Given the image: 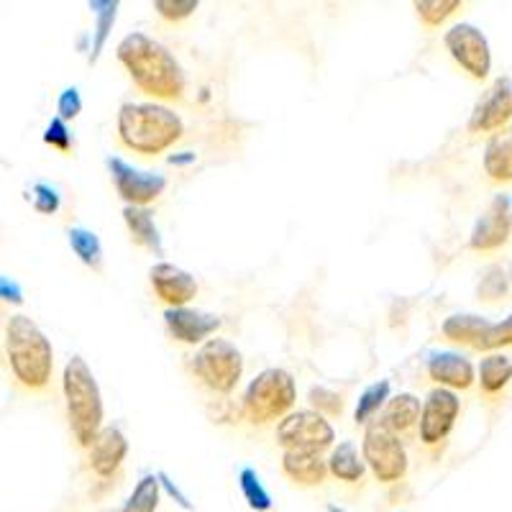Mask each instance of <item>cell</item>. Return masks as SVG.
I'll use <instances>...</instances> for the list:
<instances>
[{"mask_svg": "<svg viewBox=\"0 0 512 512\" xmlns=\"http://www.w3.org/2000/svg\"><path fill=\"white\" fill-rule=\"evenodd\" d=\"M31 195H34V198H31L34 210L44 213V216H54L59 210V205H62L57 187L47 185V182H36V185L31 187Z\"/></svg>", "mask_w": 512, "mask_h": 512, "instance_id": "obj_36", "label": "cell"}, {"mask_svg": "<svg viewBox=\"0 0 512 512\" xmlns=\"http://www.w3.org/2000/svg\"><path fill=\"white\" fill-rule=\"evenodd\" d=\"M123 223H126L128 233H131V241H134L136 246L152 251V254L157 256H164L162 236H159V228L157 223H154L152 210L126 205V208H123Z\"/></svg>", "mask_w": 512, "mask_h": 512, "instance_id": "obj_22", "label": "cell"}, {"mask_svg": "<svg viewBox=\"0 0 512 512\" xmlns=\"http://www.w3.org/2000/svg\"><path fill=\"white\" fill-rule=\"evenodd\" d=\"M80 113H82L80 90H77V88L62 90V93H59V98H57V118H62V121L67 123V121H75Z\"/></svg>", "mask_w": 512, "mask_h": 512, "instance_id": "obj_37", "label": "cell"}, {"mask_svg": "<svg viewBox=\"0 0 512 512\" xmlns=\"http://www.w3.org/2000/svg\"><path fill=\"white\" fill-rule=\"evenodd\" d=\"M507 346H512V313L505 320H500V323H489V328L479 338V344L474 346V351L495 354V351L507 349Z\"/></svg>", "mask_w": 512, "mask_h": 512, "instance_id": "obj_33", "label": "cell"}, {"mask_svg": "<svg viewBox=\"0 0 512 512\" xmlns=\"http://www.w3.org/2000/svg\"><path fill=\"white\" fill-rule=\"evenodd\" d=\"M6 359L13 379L24 390H49L54 377V349L47 333L29 315L16 313L6 323Z\"/></svg>", "mask_w": 512, "mask_h": 512, "instance_id": "obj_3", "label": "cell"}, {"mask_svg": "<svg viewBox=\"0 0 512 512\" xmlns=\"http://www.w3.org/2000/svg\"><path fill=\"white\" fill-rule=\"evenodd\" d=\"M62 392L72 438H75L77 446L88 451L93 446L95 436L103 431L105 405L98 379H95L93 369L88 367V361L82 359V356H72L64 364Z\"/></svg>", "mask_w": 512, "mask_h": 512, "instance_id": "obj_4", "label": "cell"}, {"mask_svg": "<svg viewBox=\"0 0 512 512\" xmlns=\"http://www.w3.org/2000/svg\"><path fill=\"white\" fill-rule=\"evenodd\" d=\"M159 500H162V482L159 474H144L136 482L134 492L123 502L121 512H157Z\"/></svg>", "mask_w": 512, "mask_h": 512, "instance_id": "obj_27", "label": "cell"}, {"mask_svg": "<svg viewBox=\"0 0 512 512\" xmlns=\"http://www.w3.org/2000/svg\"><path fill=\"white\" fill-rule=\"evenodd\" d=\"M461 415V400L456 392L433 387L423 400L418 423V441L431 451H441L448 436L454 433L456 420Z\"/></svg>", "mask_w": 512, "mask_h": 512, "instance_id": "obj_10", "label": "cell"}, {"mask_svg": "<svg viewBox=\"0 0 512 512\" xmlns=\"http://www.w3.org/2000/svg\"><path fill=\"white\" fill-rule=\"evenodd\" d=\"M128 456V438L116 425H103L88 448V466L98 479H113Z\"/></svg>", "mask_w": 512, "mask_h": 512, "instance_id": "obj_17", "label": "cell"}, {"mask_svg": "<svg viewBox=\"0 0 512 512\" xmlns=\"http://www.w3.org/2000/svg\"><path fill=\"white\" fill-rule=\"evenodd\" d=\"M512 233V213H510V198L507 195H495L484 208L482 216L474 223L472 233H469V249L474 254H495V251L505 249Z\"/></svg>", "mask_w": 512, "mask_h": 512, "instance_id": "obj_13", "label": "cell"}, {"mask_svg": "<svg viewBox=\"0 0 512 512\" xmlns=\"http://www.w3.org/2000/svg\"><path fill=\"white\" fill-rule=\"evenodd\" d=\"M185 136L180 113L162 103H123L116 116V141L136 157L167 154Z\"/></svg>", "mask_w": 512, "mask_h": 512, "instance_id": "obj_2", "label": "cell"}, {"mask_svg": "<svg viewBox=\"0 0 512 512\" xmlns=\"http://www.w3.org/2000/svg\"><path fill=\"white\" fill-rule=\"evenodd\" d=\"M420 408H423V405H420V400L413 392H400V395L387 400L382 415H379V423L387 425L395 436H400L402 441H405V438H410L413 433L418 436Z\"/></svg>", "mask_w": 512, "mask_h": 512, "instance_id": "obj_19", "label": "cell"}, {"mask_svg": "<svg viewBox=\"0 0 512 512\" xmlns=\"http://www.w3.org/2000/svg\"><path fill=\"white\" fill-rule=\"evenodd\" d=\"M164 326L169 336L187 346H203L210 336L223 326V320L213 313L198 308H167L164 310Z\"/></svg>", "mask_w": 512, "mask_h": 512, "instance_id": "obj_15", "label": "cell"}, {"mask_svg": "<svg viewBox=\"0 0 512 512\" xmlns=\"http://www.w3.org/2000/svg\"><path fill=\"white\" fill-rule=\"evenodd\" d=\"M512 382V359L502 351L484 354L477 367V384L479 395L487 400H497Z\"/></svg>", "mask_w": 512, "mask_h": 512, "instance_id": "obj_21", "label": "cell"}, {"mask_svg": "<svg viewBox=\"0 0 512 512\" xmlns=\"http://www.w3.org/2000/svg\"><path fill=\"white\" fill-rule=\"evenodd\" d=\"M90 8H93L95 18H98V24H95L93 31V54H90V64H95L100 59V52L105 49V41L111 36L121 3H118V0H93Z\"/></svg>", "mask_w": 512, "mask_h": 512, "instance_id": "obj_28", "label": "cell"}, {"mask_svg": "<svg viewBox=\"0 0 512 512\" xmlns=\"http://www.w3.org/2000/svg\"><path fill=\"white\" fill-rule=\"evenodd\" d=\"M482 169L489 182L510 185L512 182V126L492 134L484 144Z\"/></svg>", "mask_w": 512, "mask_h": 512, "instance_id": "obj_18", "label": "cell"}, {"mask_svg": "<svg viewBox=\"0 0 512 512\" xmlns=\"http://www.w3.org/2000/svg\"><path fill=\"white\" fill-rule=\"evenodd\" d=\"M510 213H512V198H510Z\"/></svg>", "mask_w": 512, "mask_h": 512, "instance_id": "obj_42", "label": "cell"}, {"mask_svg": "<svg viewBox=\"0 0 512 512\" xmlns=\"http://www.w3.org/2000/svg\"><path fill=\"white\" fill-rule=\"evenodd\" d=\"M116 59L123 64L139 93L154 103H175L187 90V77L177 57L152 36L134 31L123 36L116 47Z\"/></svg>", "mask_w": 512, "mask_h": 512, "instance_id": "obj_1", "label": "cell"}, {"mask_svg": "<svg viewBox=\"0 0 512 512\" xmlns=\"http://www.w3.org/2000/svg\"><path fill=\"white\" fill-rule=\"evenodd\" d=\"M297 387L287 369L269 367L256 374L241 397V413L251 425L280 423L295 410Z\"/></svg>", "mask_w": 512, "mask_h": 512, "instance_id": "obj_5", "label": "cell"}, {"mask_svg": "<svg viewBox=\"0 0 512 512\" xmlns=\"http://www.w3.org/2000/svg\"><path fill=\"white\" fill-rule=\"evenodd\" d=\"M154 11L162 18L164 24H182L200 8L198 0H154Z\"/></svg>", "mask_w": 512, "mask_h": 512, "instance_id": "obj_34", "label": "cell"}, {"mask_svg": "<svg viewBox=\"0 0 512 512\" xmlns=\"http://www.w3.org/2000/svg\"><path fill=\"white\" fill-rule=\"evenodd\" d=\"M425 372L436 387L451 392H466L477 384V367L459 351H436L428 356Z\"/></svg>", "mask_w": 512, "mask_h": 512, "instance_id": "obj_16", "label": "cell"}, {"mask_svg": "<svg viewBox=\"0 0 512 512\" xmlns=\"http://www.w3.org/2000/svg\"><path fill=\"white\" fill-rule=\"evenodd\" d=\"M0 300L11 305H24V290H21L18 282L8 280V277H0Z\"/></svg>", "mask_w": 512, "mask_h": 512, "instance_id": "obj_38", "label": "cell"}, {"mask_svg": "<svg viewBox=\"0 0 512 512\" xmlns=\"http://www.w3.org/2000/svg\"><path fill=\"white\" fill-rule=\"evenodd\" d=\"M192 372L216 395H231L244 374V356L228 338H210L195 351Z\"/></svg>", "mask_w": 512, "mask_h": 512, "instance_id": "obj_7", "label": "cell"}, {"mask_svg": "<svg viewBox=\"0 0 512 512\" xmlns=\"http://www.w3.org/2000/svg\"><path fill=\"white\" fill-rule=\"evenodd\" d=\"M308 402L310 410H315L326 420L341 418V413H344V395H338L336 390H328V387H318V384L310 387Z\"/></svg>", "mask_w": 512, "mask_h": 512, "instance_id": "obj_32", "label": "cell"}, {"mask_svg": "<svg viewBox=\"0 0 512 512\" xmlns=\"http://www.w3.org/2000/svg\"><path fill=\"white\" fill-rule=\"evenodd\" d=\"M364 474H367V464H364L354 443L344 441L331 448V454H328V477L344 484H361L364 482Z\"/></svg>", "mask_w": 512, "mask_h": 512, "instance_id": "obj_23", "label": "cell"}, {"mask_svg": "<svg viewBox=\"0 0 512 512\" xmlns=\"http://www.w3.org/2000/svg\"><path fill=\"white\" fill-rule=\"evenodd\" d=\"M512 123V80L510 77H497L492 85L482 93V98L474 103L466 131L472 136H492Z\"/></svg>", "mask_w": 512, "mask_h": 512, "instance_id": "obj_12", "label": "cell"}, {"mask_svg": "<svg viewBox=\"0 0 512 512\" xmlns=\"http://www.w3.org/2000/svg\"><path fill=\"white\" fill-rule=\"evenodd\" d=\"M489 323H492V320L482 318V315L456 313V315H448V318L443 320L441 333L446 341H451V344L474 349V346L479 344V338H482L484 331L489 328Z\"/></svg>", "mask_w": 512, "mask_h": 512, "instance_id": "obj_24", "label": "cell"}, {"mask_svg": "<svg viewBox=\"0 0 512 512\" xmlns=\"http://www.w3.org/2000/svg\"><path fill=\"white\" fill-rule=\"evenodd\" d=\"M149 282L159 303L167 308H187L198 297V280L172 262H157L149 269Z\"/></svg>", "mask_w": 512, "mask_h": 512, "instance_id": "obj_14", "label": "cell"}, {"mask_svg": "<svg viewBox=\"0 0 512 512\" xmlns=\"http://www.w3.org/2000/svg\"><path fill=\"white\" fill-rule=\"evenodd\" d=\"M159 482H162V487L164 489H167V492H169V495H172V497H175V500L177 502H180V505L182 507H185V510H192V505H190V502H187V497L185 495H182V492H180V489H177L175 487V482H169V477H167V474H159Z\"/></svg>", "mask_w": 512, "mask_h": 512, "instance_id": "obj_39", "label": "cell"}, {"mask_svg": "<svg viewBox=\"0 0 512 512\" xmlns=\"http://www.w3.org/2000/svg\"><path fill=\"white\" fill-rule=\"evenodd\" d=\"M108 169H111V180L118 198L126 205H134V208H149L167 190V177L136 169L134 164H128L121 157H108Z\"/></svg>", "mask_w": 512, "mask_h": 512, "instance_id": "obj_11", "label": "cell"}, {"mask_svg": "<svg viewBox=\"0 0 512 512\" xmlns=\"http://www.w3.org/2000/svg\"><path fill=\"white\" fill-rule=\"evenodd\" d=\"M282 474L297 487H320L328 479V459L323 454L282 451Z\"/></svg>", "mask_w": 512, "mask_h": 512, "instance_id": "obj_20", "label": "cell"}, {"mask_svg": "<svg viewBox=\"0 0 512 512\" xmlns=\"http://www.w3.org/2000/svg\"><path fill=\"white\" fill-rule=\"evenodd\" d=\"M67 239H70L72 251H75L77 259H80L85 267L93 269V272H103V244H100V239L90 231V228H70V231H67Z\"/></svg>", "mask_w": 512, "mask_h": 512, "instance_id": "obj_26", "label": "cell"}, {"mask_svg": "<svg viewBox=\"0 0 512 512\" xmlns=\"http://www.w3.org/2000/svg\"><path fill=\"white\" fill-rule=\"evenodd\" d=\"M361 459H364V464H367V469L379 484L392 487V484H400L402 479L408 477L410 461L405 441L395 436L387 425L379 423V418L364 428Z\"/></svg>", "mask_w": 512, "mask_h": 512, "instance_id": "obj_6", "label": "cell"}, {"mask_svg": "<svg viewBox=\"0 0 512 512\" xmlns=\"http://www.w3.org/2000/svg\"><path fill=\"white\" fill-rule=\"evenodd\" d=\"M0 361H3V344H0Z\"/></svg>", "mask_w": 512, "mask_h": 512, "instance_id": "obj_41", "label": "cell"}, {"mask_svg": "<svg viewBox=\"0 0 512 512\" xmlns=\"http://www.w3.org/2000/svg\"><path fill=\"white\" fill-rule=\"evenodd\" d=\"M282 451H297V454H326L336 441L331 420L318 415L315 410H292L287 418L277 423L274 433Z\"/></svg>", "mask_w": 512, "mask_h": 512, "instance_id": "obj_8", "label": "cell"}, {"mask_svg": "<svg viewBox=\"0 0 512 512\" xmlns=\"http://www.w3.org/2000/svg\"><path fill=\"white\" fill-rule=\"evenodd\" d=\"M413 8L425 29H441L448 18L464 8V3L461 0H415Z\"/></svg>", "mask_w": 512, "mask_h": 512, "instance_id": "obj_29", "label": "cell"}, {"mask_svg": "<svg viewBox=\"0 0 512 512\" xmlns=\"http://www.w3.org/2000/svg\"><path fill=\"white\" fill-rule=\"evenodd\" d=\"M443 47L451 54L454 64L472 80L484 82L492 72V49L482 29L474 24H454L443 34Z\"/></svg>", "mask_w": 512, "mask_h": 512, "instance_id": "obj_9", "label": "cell"}, {"mask_svg": "<svg viewBox=\"0 0 512 512\" xmlns=\"http://www.w3.org/2000/svg\"><path fill=\"white\" fill-rule=\"evenodd\" d=\"M44 144L57 149L59 154H70L72 149H75L70 128H67V123H64L62 118H52V121H49L47 131H44Z\"/></svg>", "mask_w": 512, "mask_h": 512, "instance_id": "obj_35", "label": "cell"}, {"mask_svg": "<svg viewBox=\"0 0 512 512\" xmlns=\"http://www.w3.org/2000/svg\"><path fill=\"white\" fill-rule=\"evenodd\" d=\"M169 162H172V164H190V162H195V154H187V157H172Z\"/></svg>", "mask_w": 512, "mask_h": 512, "instance_id": "obj_40", "label": "cell"}, {"mask_svg": "<svg viewBox=\"0 0 512 512\" xmlns=\"http://www.w3.org/2000/svg\"><path fill=\"white\" fill-rule=\"evenodd\" d=\"M239 487H241V495H244V500L249 502L251 510H256V512L272 510V495H269L267 487L262 484V479H259L256 469H251V466H244V469H241Z\"/></svg>", "mask_w": 512, "mask_h": 512, "instance_id": "obj_30", "label": "cell"}, {"mask_svg": "<svg viewBox=\"0 0 512 512\" xmlns=\"http://www.w3.org/2000/svg\"><path fill=\"white\" fill-rule=\"evenodd\" d=\"M510 292V269L505 264H492L484 269V277L479 282V300L484 303H497Z\"/></svg>", "mask_w": 512, "mask_h": 512, "instance_id": "obj_31", "label": "cell"}, {"mask_svg": "<svg viewBox=\"0 0 512 512\" xmlns=\"http://www.w3.org/2000/svg\"><path fill=\"white\" fill-rule=\"evenodd\" d=\"M390 392H392V384L390 379H379V382H372L367 390L359 395V402H356V410H354V423L356 425H364L367 428L372 420H377V415L382 413L387 400H390Z\"/></svg>", "mask_w": 512, "mask_h": 512, "instance_id": "obj_25", "label": "cell"}]
</instances>
